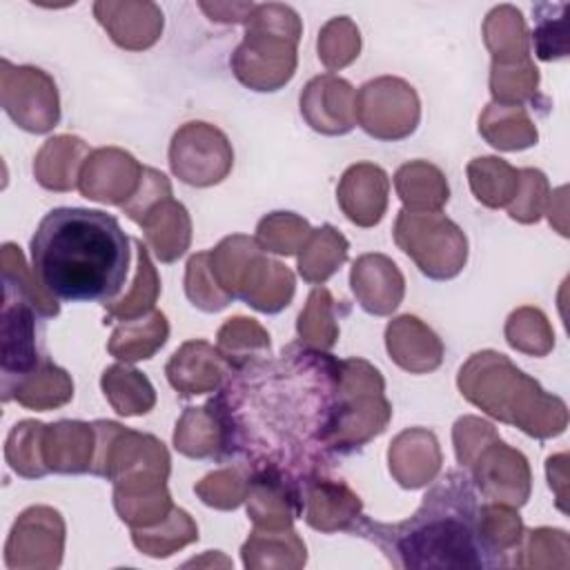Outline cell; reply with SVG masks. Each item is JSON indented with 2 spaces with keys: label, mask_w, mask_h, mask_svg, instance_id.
I'll use <instances>...</instances> for the list:
<instances>
[{
  "label": "cell",
  "mask_w": 570,
  "mask_h": 570,
  "mask_svg": "<svg viewBox=\"0 0 570 570\" xmlns=\"http://www.w3.org/2000/svg\"><path fill=\"white\" fill-rule=\"evenodd\" d=\"M519 176H521V180L525 183V191H528V194H532V189L539 191V189L548 187L546 176H543L539 169H521ZM541 205H543V198H534V196H532V198H528V200H521L519 207H514V209L510 207L508 212H510V216H512L514 220H521V223H537L539 216H541Z\"/></svg>",
  "instance_id": "obj_6"
},
{
  "label": "cell",
  "mask_w": 570,
  "mask_h": 570,
  "mask_svg": "<svg viewBox=\"0 0 570 570\" xmlns=\"http://www.w3.org/2000/svg\"><path fill=\"white\" fill-rule=\"evenodd\" d=\"M470 187L479 203L488 207H503L517 191L519 171L499 158H474L468 165Z\"/></svg>",
  "instance_id": "obj_4"
},
{
  "label": "cell",
  "mask_w": 570,
  "mask_h": 570,
  "mask_svg": "<svg viewBox=\"0 0 570 570\" xmlns=\"http://www.w3.org/2000/svg\"><path fill=\"white\" fill-rule=\"evenodd\" d=\"M345 185H350L352 189H358L365 196L352 198L347 203H343V212L345 216L361 225V227H372L376 225L383 214H385V205H387V176L381 167L370 165V163H361V165H352L345 174L343 180Z\"/></svg>",
  "instance_id": "obj_3"
},
{
  "label": "cell",
  "mask_w": 570,
  "mask_h": 570,
  "mask_svg": "<svg viewBox=\"0 0 570 570\" xmlns=\"http://www.w3.org/2000/svg\"><path fill=\"white\" fill-rule=\"evenodd\" d=\"M421 178L423 180L419 183L414 163H407L396 171L394 185H396L399 198L403 200L405 207L421 212V209H439L443 203H448V194H450L448 183L434 165L423 163Z\"/></svg>",
  "instance_id": "obj_5"
},
{
  "label": "cell",
  "mask_w": 570,
  "mask_h": 570,
  "mask_svg": "<svg viewBox=\"0 0 570 570\" xmlns=\"http://www.w3.org/2000/svg\"><path fill=\"white\" fill-rule=\"evenodd\" d=\"M31 269L40 289L67 303H111L129 274V236L116 216L56 207L31 236Z\"/></svg>",
  "instance_id": "obj_1"
},
{
  "label": "cell",
  "mask_w": 570,
  "mask_h": 570,
  "mask_svg": "<svg viewBox=\"0 0 570 570\" xmlns=\"http://www.w3.org/2000/svg\"><path fill=\"white\" fill-rule=\"evenodd\" d=\"M354 532L396 568H494L481 539L474 488L461 472H448L407 521L390 525L361 517Z\"/></svg>",
  "instance_id": "obj_2"
}]
</instances>
